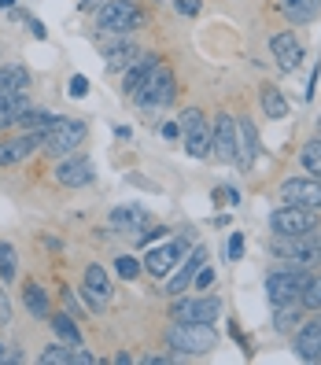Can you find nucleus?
Returning a JSON list of instances; mask_svg holds the SVG:
<instances>
[{"label":"nucleus","mask_w":321,"mask_h":365,"mask_svg":"<svg viewBox=\"0 0 321 365\" xmlns=\"http://www.w3.org/2000/svg\"><path fill=\"white\" fill-rule=\"evenodd\" d=\"M181 140H185V152L192 159H207L210 155V125H207V115L200 107H185L181 111Z\"/></svg>","instance_id":"nucleus-8"},{"label":"nucleus","mask_w":321,"mask_h":365,"mask_svg":"<svg viewBox=\"0 0 321 365\" xmlns=\"http://www.w3.org/2000/svg\"><path fill=\"white\" fill-rule=\"evenodd\" d=\"M41 152V133H19V137H4L0 140V166H19Z\"/></svg>","instance_id":"nucleus-16"},{"label":"nucleus","mask_w":321,"mask_h":365,"mask_svg":"<svg viewBox=\"0 0 321 365\" xmlns=\"http://www.w3.org/2000/svg\"><path fill=\"white\" fill-rule=\"evenodd\" d=\"M299 163H303V170H307L310 178L321 181V140H317V137L303 144V152H299Z\"/></svg>","instance_id":"nucleus-32"},{"label":"nucleus","mask_w":321,"mask_h":365,"mask_svg":"<svg viewBox=\"0 0 321 365\" xmlns=\"http://www.w3.org/2000/svg\"><path fill=\"white\" fill-rule=\"evenodd\" d=\"M270 52L277 59V71L281 74H295L299 63H303V45H299V37L292 30H281L270 37Z\"/></svg>","instance_id":"nucleus-15"},{"label":"nucleus","mask_w":321,"mask_h":365,"mask_svg":"<svg viewBox=\"0 0 321 365\" xmlns=\"http://www.w3.org/2000/svg\"><path fill=\"white\" fill-rule=\"evenodd\" d=\"M281 200H285V203H295V207L321 210V181L310 178V174L288 178V181H281Z\"/></svg>","instance_id":"nucleus-13"},{"label":"nucleus","mask_w":321,"mask_h":365,"mask_svg":"<svg viewBox=\"0 0 321 365\" xmlns=\"http://www.w3.org/2000/svg\"><path fill=\"white\" fill-rule=\"evenodd\" d=\"M174 96H178V81H174V71H170V67H163V63H159V67H156L152 74L144 78V85H141V89H137L130 100L141 107L144 115H152V111H163V107H170V103H174Z\"/></svg>","instance_id":"nucleus-4"},{"label":"nucleus","mask_w":321,"mask_h":365,"mask_svg":"<svg viewBox=\"0 0 321 365\" xmlns=\"http://www.w3.org/2000/svg\"><path fill=\"white\" fill-rule=\"evenodd\" d=\"M292 351L299 361H317L321 358V310H314V317H307L303 325L292 336Z\"/></svg>","instance_id":"nucleus-14"},{"label":"nucleus","mask_w":321,"mask_h":365,"mask_svg":"<svg viewBox=\"0 0 321 365\" xmlns=\"http://www.w3.org/2000/svg\"><path fill=\"white\" fill-rule=\"evenodd\" d=\"M49 325H52L56 339L71 343V347H81V329L74 325V317H71V314H49Z\"/></svg>","instance_id":"nucleus-28"},{"label":"nucleus","mask_w":321,"mask_h":365,"mask_svg":"<svg viewBox=\"0 0 321 365\" xmlns=\"http://www.w3.org/2000/svg\"><path fill=\"white\" fill-rule=\"evenodd\" d=\"M210 155L222 159V163L240 159V130H237V118L229 111H218V118L210 125Z\"/></svg>","instance_id":"nucleus-9"},{"label":"nucleus","mask_w":321,"mask_h":365,"mask_svg":"<svg viewBox=\"0 0 321 365\" xmlns=\"http://www.w3.org/2000/svg\"><path fill=\"white\" fill-rule=\"evenodd\" d=\"M200 8H203V0H174V11H178V15H185V19L200 15Z\"/></svg>","instance_id":"nucleus-37"},{"label":"nucleus","mask_w":321,"mask_h":365,"mask_svg":"<svg viewBox=\"0 0 321 365\" xmlns=\"http://www.w3.org/2000/svg\"><path fill=\"white\" fill-rule=\"evenodd\" d=\"M144 23V11L133 4V0H103L96 8V30L100 34H111V37H126L141 30Z\"/></svg>","instance_id":"nucleus-5"},{"label":"nucleus","mask_w":321,"mask_h":365,"mask_svg":"<svg viewBox=\"0 0 321 365\" xmlns=\"http://www.w3.org/2000/svg\"><path fill=\"white\" fill-rule=\"evenodd\" d=\"M15 273H19V255H15V247H11V244L0 240V284L15 281Z\"/></svg>","instance_id":"nucleus-33"},{"label":"nucleus","mask_w":321,"mask_h":365,"mask_svg":"<svg viewBox=\"0 0 321 365\" xmlns=\"http://www.w3.org/2000/svg\"><path fill=\"white\" fill-rule=\"evenodd\" d=\"M56 122H59V115H52V111H45V107H34V103H30L15 125H23L26 133H45V130H52Z\"/></svg>","instance_id":"nucleus-26"},{"label":"nucleus","mask_w":321,"mask_h":365,"mask_svg":"<svg viewBox=\"0 0 321 365\" xmlns=\"http://www.w3.org/2000/svg\"><path fill=\"white\" fill-rule=\"evenodd\" d=\"M115 273L122 277V281H137V273H141V262L133 259V255H118V259H115Z\"/></svg>","instance_id":"nucleus-35"},{"label":"nucleus","mask_w":321,"mask_h":365,"mask_svg":"<svg viewBox=\"0 0 321 365\" xmlns=\"http://www.w3.org/2000/svg\"><path fill=\"white\" fill-rule=\"evenodd\" d=\"M307 281H310V269H299V266H277V269H270L266 273V299L273 307H281V303H295L299 295H303V288H307Z\"/></svg>","instance_id":"nucleus-6"},{"label":"nucleus","mask_w":321,"mask_h":365,"mask_svg":"<svg viewBox=\"0 0 321 365\" xmlns=\"http://www.w3.org/2000/svg\"><path fill=\"white\" fill-rule=\"evenodd\" d=\"M26 26H30V34H34L37 41H45V26H41V19H26Z\"/></svg>","instance_id":"nucleus-42"},{"label":"nucleus","mask_w":321,"mask_h":365,"mask_svg":"<svg viewBox=\"0 0 321 365\" xmlns=\"http://www.w3.org/2000/svg\"><path fill=\"white\" fill-rule=\"evenodd\" d=\"M85 137H89V122L59 115V122L52 125V130L41 133V152H45L49 159H63V155L78 152V148L85 144Z\"/></svg>","instance_id":"nucleus-3"},{"label":"nucleus","mask_w":321,"mask_h":365,"mask_svg":"<svg viewBox=\"0 0 321 365\" xmlns=\"http://www.w3.org/2000/svg\"><path fill=\"white\" fill-rule=\"evenodd\" d=\"M30 107V93L19 89V93H0V133L11 130V125L23 118V111Z\"/></svg>","instance_id":"nucleus-23"},{"label":"nucleus","mask_w":321,"mask_h":365,"mask_svg":"<svg viewBox=\"0 0 321 365\" xmlns=\"http://www.w3.org/2000/svg\"><path fill=\"white\" fill-rule=\"evenodd\" d=\"M207 262V247L200 244V247H192L185 259H181V266H178V273L166 281V295L174 299V295H181V292H188L192 288V281H196V273H200V266Z\"/></svg>","instance_id":"nucleus-18"},{"label":"nucleus","mask_w":321,"mask_h":365,"mask_svg":"<svg viewBox=\"0 0 321 365\" xmlns=\"http://www.w3.org/2000/svg\"><path fill=\"white\" fill-rule=\"evenodd\" d=\"M0 361H8V354H4V343H0Z\"/></svg>","instance_id":"nucleus-43"},{"label":"nucleus","mask_w":321,"mask_h":365,"mask_svg":"<svg viewBox=\"0 0 321 365\" xmlns=\"http://www.w3.org/2000/svg\"><path fill=\"white\" fill-rule=\"evenodd\" d=\"M23 307L34 314V317H49L52 307H49V292L41 288V284H26L23 288Z\"/></svg>","instance_id":"nucleus-29"},{"label":"nucleus","mask_w":321,"mask_h":365,"mask_svg":"<svg viewBox=\"0 0 321 365\" xmlns=\"http://www.w3.org/2000/svg\"><path fill=\"white\" fill-rule=\"evenodd\" d=\"M237 130H240V159H237V166L240 170H251L255 159H259V152H263L259 130H255V122L248 115H237Z\"/></svg>","instance_id":"nucleus-21"},{"label":"nucleus","mask_w":321,"mask_h":365,"mask_svg":"<svg viewBox=\"0 0 321 365\" xmlns=\"http://www.w3.org/2000/svg\"><path fill=\"white\" fill-rule=\"evenodd\" d=\"M259 103H263V115H266L270 122L288 118V100L281 96V89H277V85H263V89H259Z\"/></svg>","instance_id":"nucleus-25"},{"label":"nucleus","mask_w":321,"mask_h":365,"mask_svg":"<svg viewBox=\"0 0 321 365\" xmlns=\"http://www.w3.org/2000/svg\"><path fill=\"white\" fill-rule=\"evenodd\" d=\"M19 89H30V71L23 67V63L0 67V93H19Z\"/></svg>","instance_id":"nucleus-27"},{"label":"nucleus","mask_w":321,"mask_h":365,"mask_svg":"<svg viewBox=\"0 0 321 365\" xmlns=\"http://www.w3.org/2000/svg\"><path fill=\"white\" fill-rule=\"evenodd\" d=\"M229 262H240V255H244V232H229Z\"/></svg>","instance_id":"nucleus-36"},{"label":"nucleus","mask_w":321,"mask_h":365,"mask_svg":"<svg viewBox=\"0 0 321 365\" xmlns=\"http://www.w3.org/2000/svg\"><path fill=\"white\" fill-rule=\"evenodd\" d=\"M159 63H163V59H159L156 52H141V56L130 63V67L122 71V93H126V96H133V93L141 89V85H144V78L152 74V71L159 67Z\"/></svg>","instance_id":"nucleus-20"},{"label":"nucleus","mask_w":321,"mask_h":365,"mask_svg":"<svg viewBox=\"0 0 321 365\" xmlns=\"http://www.w3.org/2000/svg\"><path fill=\"white\" fill-rule=\"evenodd\" d=\"M52 178H56V185H63V188H85V185H93L96 170H93V159H89V155L71 152V155L56 159Z\"/></svg>","instance_id":"nucleus-12"},{"label":"nucleus","mask_w":321,"mask_h":365,"mask_svg":"<svg viewBox=\"0 0 321 365\" xmlns=\"http://www.w3.org/2000/svg\"><path fill=\"white\" fill-rule=\"evenodd\" d=\"M67 93H71L74 100H81L85 93H89V78H85V74H74V78H71V89H67Z\"/></svg>","instance_id":"nucleus-39"},{"label":"nucleus","mask_w":321,"mask_h":365,"mask_svg":"<svg viewBox=\"0 0 321 365\" xmlns=\"http://www.w3.org/2000/svg\"><path fill=\"white\" fill-rule=\"evenodd\" d=\"M317 361H321V358H317Z\"/></svg>","instance_id":"nucleus-46"},{"label":"nucleus","mask_w":321,"mask_h":365,"mask_svg":"<svg viewBox=\"0 0 321 365\" xmlns=\"http://www.w3.org/2000/svg\"><path fill=\"white\" fill-rule=\"evenodd\" d=\"M210 284H214V269L203 262V266H200V273H196V281H192V288H196V292H207Z\"/></svg>","instance_id":"nucleus-38"},{"label":"nucleus","mask_w":321,"mask_h":365,"mask_svg":"<svg viewBox=\"0 0 321 365\" xmlns=\"http://www.w3.org/2000/svg\"><path fill=\"white\" fill-rule=\"evenodd\" d=\"M163 137H166V140H178V137H181V122H166V125H163Z\"/></svg>","instance_id":"nucleus-41"},{"label":"nucleus","mask_w":321,"mask_h":365,"mask_svg":"<svg viewBox=\"0 0 321 365\" xmlns=\"http://www.w3.org/2000/svg\"><path fill=\"white\" fill-rule=\"evenodd\" d=\"M277 310V321H273V329L277 332H295V321H303V303H281V307H273Z\"/></svg>","instance_id":"nucleus-30"},{"label":"nucleus","mask_w":321,"mask_h":365,"mask_svg":"<svg viewBox=\"0 0 321 365\" xmlns=\"http://www.w3.org/2000/svg\"><path fill=\"white\" fill-rule=\"evenodd\" d=\"M111 295H115V288H111V277H107V269L96 266V262H89V266H85V273H81V303L100 314V310H107Z\"/></svg>","instance_id":"nucleus-11"},{"label":"nucleus","mask_w":321,"mask_h":365,"mask_svg":"<svg viewBox=\"0 0 321 365\" xmlns=\"http://www.w3.org/2000/svg\"><path fill=\"white\" fill-rule=\"evenodd\" d=\"M310 229H321V210L285 203V207H277V210L270 214V232L292 236V232H310Z\"/></svg>","instance_id":"nucleus-10"},{"label":"nucleus","mask_w":321,"mask_h":365,"mask_svg":"<svg viewBox=\"0 0 321 365\" xmlns=\"http://www.w3.org/2000/svg\"><path fill=\"white\" fill-rule=\"evenodd\" d=\"M185 251H188V244H185V240H166L163 247H152V251H148L141 266H144L148 273H152V277H166L170 269H174V266L185 259Z\"/></svg>","instance_id":"nucleus-17"},{"label":"nucleus","mask_w":321,"mask_h":365,"mask_svg":"<svg viewBox=\"0 0 321 365\" xmlns=\"http://www.w3.org/2000/svg\"><path fill=\"white\" fill-rule=\"evenodd\" d=\"M214 347H218L214 325H181V321H174L166 329V351L174 358H203Z\"/></svg>","instance_id":"nucleus-2"},{"label":"nucleus","mask_w":321,"mask_h":365,"mask_svg":"<svg viewBox=\"0 0 321 365\" xmlns=\"http://www.w3.org/2000/svg\"><path fill=\"white\" fill-rule=\"evenodd\" d=\"M317 11H321V0H281V15L292 26H307Z\"/></svg>","instance_id":"nucleus-24"},{"label":"nucleus","mask_w":321,"mask_h":365,"mask_svg":"<svg viewBox=\"0 0 321 365\" xmlns=\"http://www.w3.org/2000/svg\"><path fill=\"white\" fill-rule=\"evenodd\" d=\"M218 314V295H174V307H170V321H181V325H214Z\"/></svg>","instance_id":"nucleus-7"},{"label":"nucleus","mask_w":321,"mask_h":365,"mask_svg":"<svg viewBox=\"0 0 321 365\" xmlns=\"http://www.w3.org/2000/svg\"><path fill=\"white\" fill-rule=\"evenodd\" d=\"M299 303H303V310H321V273H314L303 295H299Z\"/></svg>","instance_id":"nucleus-34"},{"label":"nucleus","mask_w":321,"mask_h":365,"mask_svg":"<svg viewBox=\"0 0 321 365\" xmlns=\"http://www.w3.org/2000/svg\"><path fill=\"white\" fill-rule=\"evenodd\" d=\"M137 56H141V48H137V41H130V34L118 37V41H111V45H103V63H107V71H126Z\"/></svg>","instance_id":"nucleus-22"},{"label":"nucleus","mask_w":321,"mask_h":365,"mask_svg":"<svg viewBox=\"0 0 321 365\" xmlns=\"http://www.w3.org/2000/svg\"><path fill=\"white\" fill-rule=\"evenodd\" d=\"M270 255H277L281 262L299 266V269H317L321 266V229L292 232V236L273 232L270 236Z\"/></svg>","instance_id":"nucleus-1"},{"label":"nucleus","mask_w":321,"mask_h":365,"mask_svg":"<svg viewBox=\"0 0 321 365\" xmlns=\"http://www.w3.org/2000/svg\"><path fill=\"white\" fill-rule=\"evenodd\" d=\"M11 325V299H8V292L0 288V329H8Z\"/></svg>","instance_id":"nucleus-40"},{"label":"nucleus","mask_w":321,"mask_h":365,"mask_svg":"<svg viewBox=\"0 0 321 365\" xmlns=\"http://www.w3.org/2000/svg\"><path fill=\"white\" fill-rule=\"evenodd\" d=\"M317 140H321V130H317Z\"/></svg>","instance_id":"nucleus-45"},{"label":"nucleus","mask_w":321,"mask_h":365,"mask_svg":"<svg viewBox=\"0 0 321 365\" xmlns=\"http://www.w3.org/2000/svg\"><path fill=\"white\" fill-rule=\"evenodd\" d=\"M144 225H152V214H148L144 207H137V203L111 210V229H118L122 236H133V240H137V232H141Z\"/></svg>","instance_id":"nucleus-19"},{"label":"nucleus","mask_w":321,"mask_h":365,"mask_svg":"<svg viewBox=\"0 0 321 365\" xmlns=\"http://www.w3.org/2000/svg\"><path fill=\"white\" fill-rule=\"evenodd\" d=\"M317 130H321V118H317Z\"/></svg>","instance_id":"nucleus-44"},{"label":"nucleus","mask_w":321,"mask_h":365,"mask_svg":"<svg viewBox=\"0 0 321 365\" xmlns=\"http://www.w3.org/2000/svg\"><path fill=\"white\" fill-rule=\"evenodd\" d=\"M74 351H78V347H71V343L59 339V343H52V347L41 351L37 361H41V365H71V361H74Z\"/></svg>","instance_id":"nucleus-31"}]
</instances>
